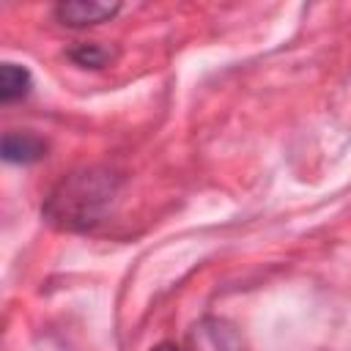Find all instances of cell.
<instances>
[{"label": "cell", "mask_w": 351, "mask_h": 351, "mask_svg": "<svg viewBox=\"0 0 351 351\" xmlns=\"http://www.w3.org/2000/svg\"><path fill=\"white\" fill-rule=\"evenodd\" d=\"M123 189V176L104 165L77 167L66 173L47 195L41 214L44 219L69 233L96 230L118 206Z\"/></svg>", "instance_id": "obj_1"}, {"label": "cell", "mask_w": 351, "mask_h": 351, "mask_svg": "<svg viewBox=\"0 0 351 351\" xmlns=\"http://www.w3.org/2000/svg\"><path fill=\"white\" fill-rule=\"evenodd\" d=\"M121 11V3H99V0H66L58 3L52 8L55 22H60L63 27L71 30H82V27H93L101 22H110L115 14Z\"/></svg>", "instance_id": "obj_2"}, {"label": "cell", "mask_w": 351, "mask_h": 351, "mask_svg": "<svg viewBox=\"0 0 351 351\" xmlns=\"http://www.w3.org/2000/svg\"><path fill=\"white\" fill-rule=\"evenodd\" d=\"M47 140L33 132H5L0 143V154L11 165H33L47 156Z\"/></svg>", "instance_id": "obj_3"}, {"label": "cell", "mask_w": 351, "mask_h": 351, "mask_svg": "<svg viewBox=\"0 0 351 351\" xmlns=\"http://www.w3.org/2000/svg\"><path fill=\"white\" fill-rule=\"evenodd\" d=\"M33 77L25 66L19 63H3L0 69V101L3 104H14L19 99H25L30 93Z\"/></svg>", "instance_id": "obj_4"}, {"label": "cell", "mask_w": 351, "mask_h": 351, "mask_svg": "<svg viewBox=\"0 0 351 351\" xmlns=\"http://www.w3.org/2000/svg\"><path fill=\"white\" fill-rule=\"evenodd\" d=\"M66 58L71 63H77L80 69H104L115 60V52L107 49L104 44H96V41H88V44H77L66 52Z\"/></svg>", "instance_id": "obj_5"}, {"label": "cell", "mask_w": 351, "mask_h": 351, "mask_svg": "<svg viewBox=\"0 0 351 351\" xmlns=\"http://www.w3.org/2000/svg\"><path fill=\"white\" fill-rule=\"evenodd\" d=\"M151 351H181L176 343H159V346H154Z\"/></svg>", "instance_id": "obj_6"}]
</instances>
